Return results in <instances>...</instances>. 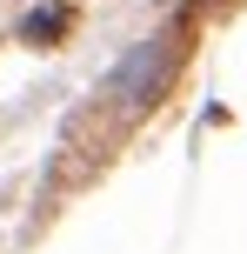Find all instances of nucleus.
Instances as JSON below:
<instances>
[{
  "mask_svg": "<svg viewBox=\"0 0 247 254\" xmlns=\"http://www.w3.org/2000/svg\"><path fill=\"white\" fill-rule=\"evenodd\" d=\"M181 27H167V34H147L134 54H120V67L107 74V101L120 107V114H147V107L160 101V94L174 87V74H181Z\"/></svg>",
  "mask_w": 247,
  "mask_h": 254,
  "instance_id": "nucleus-1",
  "label": "nucleus"
},
{
  "mask_svg": "<svg viewBox=\"0 0 247 254\" xmlns=\"http://www.w3.org/2000/svg\"><path fill=\"white\" fill-rule=\"evenodd\" d=\"M67 20H74V13H67L60 0H47V7H34V13L20 20V40H27V47H53V40L67 34Z\"/></svg>",
  "mask_w": 247,
  "mask_h": 254,
  "instance_id": "nucleus-2",
  "label": "nucleus"
}]
</instances>
